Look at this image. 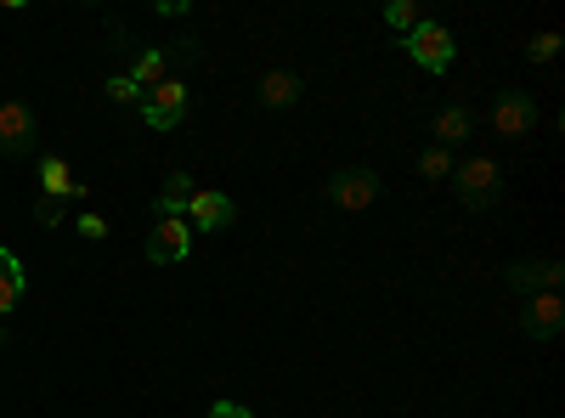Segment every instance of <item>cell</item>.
Wrapping results in <instances>:
<instances>
[{
  "mask_svg": "<svg viewBox=\"0 0 565 418\" xmlns=\"http://www.w3.org/2000/svg\"><path fill=\"white\" fill-rule=\"evenodd\" d=\"M418 23H424V7H418V0H391V7H385V29L413 34Z\"/></svg>",
  "mask_w": 565,
  "mask_h": 418,
  "instance_id": "ac0fdd59",
  "label": "cell"
},
{
  "mask_svg": "<svg viewBox=\"0 0 565 418\" xmlns=\"http://www.w3.org/2000/svg\"><path fill=\"white\" fill-rule=\"evenodd\" d=\"M418 175L424 181H452V148H436L430 142V148L418 153Z\"/></svg>",
  "mask_w": 565,
  "mask_h": 418,
  "instance_id": "e0dca14e",
  "label": "cell"
},
{
  "mask_svg": "<svg viewBox=\"0 0 565 418\" xmlns=\"http://www.w3.org/2000/svg\"><path fill=\"white\" fill-rule=\"evenodd\" d=\"M232 221H238V204H232L226 193L193 187V199H186V226H199V232H226Z\"/></svg>",
  "mask_w": 565,
  "mask_h": 418,
  "instance_id": "52a82bcc",
  "label": "cell"
},
{
  "mask_svg": "<svg viewBox=\"0 0 565 418\" xmlns=\"http://www.w3.org/2000/svg\"><path fill=\"white\" fill-rule=\"evenodd\" d=\"M407 52H413V63L424 68V74H447L452 68V52H458V45H452V34H447V23H430V18H424L413 34H407Z\"/></svg>",
  "mask_w": 565,
  "mask_h": 418,
  "instance_id": "3957f363",
  "label": "cell"
},
{
  "mask_svg": "<svg viewBox=\"0 0 565 418\" xmlns=\"http://www.w3.org/2000/svg\"><path fill=\"white\" fill-rule=\"evenodd\" d=\"M40 142V119L23 97H7L0 103V159H29Z\"/></svg>",
  "mask_w": 565,
  "mask_h": 418,
  "instance_id": "7a4b0ae2",
  "label": "cell"
},
{
  "mask_svg": "<svg viewBox=\"0 0 565 418\" xmlns=\"http://www.w3.org/2000/svg\"><path fill=\"white\" fill-rule=\"evenodd\" d=\"M159 18H186V0H159Z\"/></svg>",
  "mask_w": 565,
  "mask_h": 418,
  "instance_id": "cb8c5ba5",
  "label": "cell"
},
{
  "mask_svg": "<svg viewBox=\"0 0 565 418\" xmlns=\"http://www.w3.org/2000/svg\"><path fill=\"white\" fill-rule=\"evenodd\" d=\"M63 215H68V204H63V199H40V204H34V221H40L45 232H57V226H63Z\"/></svg>",
  "mask_w": 565,
  "mask_h": 418,
  "instance_id": "44dd1931",
  "label": "cell"
},
{
  "mask_svg": "<svg viewBox=\"0 0 565 418\" xmlns=\"http://www.w3.org/2000/svg\"><path fill=\"white\" fill-rule=\"evenodd\" d=\"M559 45H565V40H559L554 29H543V34H532L526 57H532V63H554V57H559Z\"/></svg>",
  "mask_w": 565,
  "mask_h": 418,
  "instance_id": "ffe728a7",
  "label": "cell"
},
{
  "mask_svg": "<svg viewBox=\"0 0 565 418\" xmlns=\"http://www.w3.org/2000/svg\"><path fill=\"white\" fill-rule=\"evenodd\" d=\"M469 130H476V114L469 108H441L436 114V148H458V142H469Z\"/></svg>",
  "mask_w": 565,
  "mask_h": 418,
  "instance_id": "9a60e30c",
  "label": "cell"
},
{
  "mask_svg": "<svg viewBox=\"0 0 565 418\" xmlns=\"http://www.w3.org/2000/svg\"><path fill=\"white\" fill-rule=\"evenodd\" d=\"M503 277H509V289H514V294H526V300H532V294H548V289L565 283V266H559V260H514Z\"/></svg>",
  "mask_w": 565,
  "mask_h": 418,
  "instance_id": "30bf717a",
  "label": "cell"
},
{
  "mask_svg": "<svg viewBox=\"0 0 565 418\" xmlns=\"http://www.w3.org/2000/svg\"><path fill=\"white\" fill-rule=\"evenodd\" d=\"M492 130L503 136V142H526V136L537 130V103H532V90H503V97L492 103Z\"/></svg>",
  "mask_w": 565,
  "mask_h": 418,
  "instance_id": "277c9868",
  "label": "cell"
},
{
  "mask_svg": "<svg viewBox=\"0 0 565 418\" xmlns=\"http://www.w3.org/2000/svg\"><path fill=\"white\" fill-rule=\"evenodd\" d=\"M186 249H193V226L186 221H153L148 226V260L153 266H175V260H186Z\"/></svg>",
  "mask_w": 565,
  "mask_h": 418,
  "instance_id": "9c48e42d",
  "label": "cell"
},
{
  "mask_svg": "<svg viewBox=\"0 0 565 418\" xmlns=\"http://www.w3.org/2000/svg\"><path fill=\"white\" fill-rule=\"evenodd\" d=\"M79 238H90V244H103V238H108V221H103L97 210H85V215H79Z\"/></svg>",
  "mask_w": 565,
  "mask_h": 418,
  "instance_id": "7402d4cb",
  "label": "cell"
},
{
  "mask_svg": "<svg viewBox=\"0 0 565 418\" xmlns=\"http://www.w3.org/2000/svg\"><path fill=\"white\" fill-rule=\"evenodd\" d=\"M125 79H130L136 90H153L159 79H170V52H141V57L125 68Z\"/></svg>",
  "mask_w": 565,
  "mask_h": 418,
  "instance_id": "2e32d148",
  "label": "cell"
},
{
  "mask_svg": "<svg viewBox=\"0 0 565 418\" xmlns=\"http://www.w3.org/2000/svg\"><path fill=\"white\" fill-rule=\"evenodd\" d=\"M0 345H7V334H0Z\"/></svg>",
  "mask_w": 565,
  "mask_h": 418,
  "instance_id": "d4e9b609",
  "label": "cell"
},
{
  "mask_svg": "<svg viewBox=\"0 0 565 418\" xmlns=\"http://www.w3.org/2000/svg\"><path fill=\"white\" fill-rule=\"evenodd\" d=\"M103 97H108V103H119V108H141V90H136L125 74H114V79L103 85Z\"/></svg>",
  "mask_w": 565,
  "mask_h": 418,
  "instance_id": "d6986e66",
  "label": "cell"
},
{
  "mask_svg": "<svg viewBox=\"0 0 565 418\" xmlns=\"http://www.w3.org/2000/svg\"><path fill=\"white\" fill-rule=\"evenodd\" d=\"M141 119H148L153 130H175V125L186 119V85L170 74V79H159L153 90H141Z\"/></svg>",
  "mask_w": 565,
  "mask_h": 418,
  "instance_id": "5b68a950",
  "label": "cell"
},
{
  "mask_svg": "<svg viewBox=\"0 0 565 418\" xmlns=\"http://www.w3.org/2000/svg\"><path fill=\"white\" fill-rule=\"evenodd\" d=\"M210 418H255V412H249V407H238V401H215V407H210Z\"/></svg>",
  "mask_w": 565,
  "mask_h": 418,
  "instance_id": "603a6c76",
  "label": "cell"
},
{
  "mask_svg": "<svg viewBox=\"0 0 565 418\" xmlns=\"http://www.w3.org/2000/svg\"><path fill=\"white\" fill-rule=\"evenodd\" d=\"M373 199H380V175H373L367 164H351V170H340L334 181H328V204L334 210H367Z\"/></svg>",
  "mask_w": 565,
  "mask_h": 418,
  "instance_id": "8992f818",
  "label": "cell"
},
{
  "mask_svg": "<svg viewBox=\"0 0 565 418\" xmlns=\"http://www.w3.org/2000/svg\"><path fill=\"white\" fill-rule=\"evenodd\" d=\"M521 329H526V340H554V334L565 329V294H559V289L532 294V300L521 306Z\"/></svg>",
  "mask_w": 565,
  "mask_h": 418,
  "instance_id": "ba28073f",
  "label": "cell"
},
{
  "mask_svg": "<svg viewBox=\"0 0 565 418\" xmlns=\"http://www.w3.org/2000/svg\"><path fill=\"white\" fill-rule=\"evenodd\" d=\"M452 187H458L463 210H492L503 193V170H498V159H463V164H452Z\"/></svg>",
  "mask_w": 565,
  "mask_h": 418,
  "instance_id": "6da1fadb",
  "label": "cell"
},
{
  "mask_svg": "<svg viewBox=\"0 0 565 418\" xmlns=\"http://www.w3.org/2000/svg\"><path fill=\"white\" fill-rule=\"evenodd\" d=\"M40 199H63V204H79L85 199V181H74V170H68L63 153H45L40 159Z\"/></svg>",
  "mask_w": 565,
  "mask_h": 418,
  "instance_id": "8fae6325",
  "label": "cell"
},
{
  "mask_svg": "<svg viewBox=\"0 0 565 418\" xmlns=\"http://www.w3.org/2000/svg\"><path fill=\"white\" fill-rule=\"evenodd\" d=\"M260 108H271V114H282V108H295L300 97H306V79L295 74V68H271V74H260Z\"/></svg>",
  "mask_w": 565,
  "mask_h": 418,
  "instance_id": "7c38bea8",
  "label": "cell"
},
{
  "mask_svg": "<svg viewBox=\"0 0 565 418\" xmlns=\"http://www.w3.org/2000/svg\"><path fill=\"white\" fill-rule=\"evenodd\" d=\"M23 289H29V277H23V260L0 244V317H12L23 306Z\"/></svg>",
  "mask_w": 565,
  "mask_h": 418,
  "instance_id": "5bb4252c",
  "label": "cell"
},
{
  "mask_svg": "<svg viewBox=\"0 0 565 418\" xmlns=\"http://www.w3.org/2000/svg\"><path fill=\"white\" fill-rule=\"evenodd\" d=\"M186 199H193V175L170 170L164 187H159V199H153V221H186Z\"/></svg>",
  "mask_w": 565,
  "mask_h": 418,
  "instance_id": "4fadbf2b",
  "label": "cell"
}]
</instances>
